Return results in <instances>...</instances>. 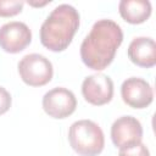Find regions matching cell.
Here are the masks:
<instances>
[{
    "label": "cell",
    "instance_id": "obj_1",
    "mask_svg": "<svg viewBox=\"0 0 156 156\" xmlns=\"http://www.w3.org/2000/svg\"><path fill=\"white\" fill-rule=\"evenodd\" d=\"M122 41L123 32L119 24L112 20H99L80 45V58L88 68L102 71L113 61Z\"/></svg>",
    "mask_w": 156,
    "mask_h": 156
},
{
    "label": "cell",
    "instance_id": "obj_2",
    "mask_svg": "<svg viewBox=\"0 0 156 156\" xmlns=\"http://www.w3.org/2000/svg\"><path fill=\"white\" fill-rule=\"evenodd\" d=\"M78 27V11L68 4H61L55 7L43 22L40 28V41L50 51H63L71 44Z\"/></svg>",
    "mask_w": 156,
    "mask_h": 156
},
{
    "label": "cell",
    "instance_id": "obj_3",
    "mask_svg": "<svg viewBox=\"0 0 156 156\" xmlns=\"http://www.w3.org/2000/svg\"><path fill=\"white\" fill-rule=\"evenodd\" d=\"M71 147L79 156H98L105 146L102 129L90 119H80L71 124L68 130Z\"/></svg>",
    "mask_w": 156,
    "mask_h": 156
},
{
    "label": "cell",
    "instance_id": "obj_4",
    "mask_svg": "<svg viewBox=\"0 0 156 156\" xmlns=\"http://www.w3.org/2000/svg\"><path fill=\"white\" fill-rule=\"evenodd\" d=\"M18 73L21 79L30 87H43L48 84L54 76L52 63L40 54H28L18 62Z\"/></svg>",
    "mask_w": 156,
    "mask_h": 156
},
{
    "label": "cell",
    "instance_id": "obj_5",
    "mask_svg": "<svg viewBox=\"0 0 156 156\" xmlns=\"http://www.w3.org/2000/svg\"><path fill=\"white\" fill-rule=\"evenodd\" d=\"M41 105L46 115L52 118L62 119L76 111L77 99L71 90L57 87L44 94Z\"/></svg>",
    "mask_w": 156,
    "mask_h": 156
},
{
    "label": "cell",
    "instance_id": "obj_6",
    "mask_svg": "<svg viewBox=\"0 0 156 156\" xmlns=\"http://www.w3.org/2000/svg\"><path fill=\"white\" fill-rule=\"evenodd\" d=\"M82 94L85 101L94 106L108 104L113 98V82L104 73L91 74L83 80Z\"/></svg>",
    "mask_w": 156,
    "mask_h": 156
},
{
    "label": "cell",
    "instance_id": "obj_7",
    "mask_svg": "<svg viewBox=\"0 0 156 156\" xmlns=\"http://www.w3.org/2000/svg\"><path fill=\"white\" fill-rule=\"evenodd\" d=\"M30 41L32 32L23 22L12 21L0 27V48L9 54H17L24 50Z\"/></svg>",
    "mask_w": 156,
    "mask_h": 156
},
{
    "label": "cell",
    "instance_id": "obj_8",
    "mask_svg": "<svg viewBox=\"0 0 156 156\" xmlns=\"http://www.w3.org/2000/svg\"><path fill=\"white\" fill-rule=\"evenodd\" d=\"M111 139L115 146L118 149L141 143V123L133 116H122L117 118L111 126Z\"/></svg>",
    "mask_w": 156,
    "mask_h": 156
},
{
    "label": "cell",
    "instance_id": "obj_9",
    "mask_svg": "<svg viewBox=\"0 0 156 156\" xmlns=\"http://www.w3.org/2000/svg\"><path fill=\"white\" fill-rule=\"evenodd\" d=\"M121 95L124 104L133 108H145L154 100L152 87L139 77L126 79L121 87Z\"/></svg>",
    "mask_w": 156,
    "mask_h": 156
},
{
    "label": "cell",
    "instance_id": "obj_10",
    "mask_svg": "<svg viewBox=\"0 0 156 156\" xmlns=\"http://www.w3.org/2000/svg\"><path fill=\"white\" fill-rule=\"evenodd\" d=\"M129 60L143 68H151L156 65V44L152 38L138 37L128 46Z\"/></svg>",
    "mask_w": 156,
    "mask_h": 156
},
{
    "label": "cell",
    "instance_id": "obj_11",
    "mask_svg": "<svg viewBox=\"0 0 156 156\" xmlns=\"http://www.w3.org/2000/svg\"><path fill=\"white\" fill-rule=\"evenodd\" d=\"M121 17L130 24H140L151 15V4L147 0H122L118 5Z\"/></svg>",
    "mask_w": 156,
    "mask_h": 156
},
{
    "label": "cell",
    "instance_id": "obj_12",
    "mask_svg": "<svg viewBox=\"0 0 156 156\" xmlns=\"http://www.w3.org/2000/svg\"><path fill=\"white\" fill-rule=\"evenodd\" d=\"M23 1L20 0H0V17H12L23 10Z\"/></svg>",
    "mask_w": 156,
    "mask_h": 156
},
{
    "label": "cell",
    "instance_id": "obj_13",
    "mask_svg": "<svg viewBox=\"0 0 156 156\" xmlns=\"http://www.w3.org/2000/svg\"><path fill=\"white\" fill-rule=\"evenodd\" d=\"M118 156H150V152L143 143H138L135 145L119 149Z\"/></svg>",
    "mask_w": 156,
    "mask_h": 156
},
{
    "label": "cell",
    "instance_id": "obj_14",
    "mask_svg": "<svg viewBox=\"0 0 156 156\" xmlns=\"http://www.w3.org/2000/svg\"><path fill=\"white\" fill-rule=\"evenodd\" d=\"M11 102L12 99L10 93L4 87H0V115H4L9 111V108L11 107Z\"/></svg>",
    "mask_w": 156,
    "mask_h": 156
},
{
    "label": "cell",
    "instance_id": "obj_15",
    "mask_svg": "<svg viewBox=\"0 0 156 156\" xmlns=\"http://www.w3.org/2000/svg\"><path fill=\"white\" fill-rule=\"evenodd\" d=\"M28 4L30 6H35V7H40V6H45L48 4H50V1H44V2H32V1H28Z\"/></svg>",
    "mask_w": 156,
    "mask_h": 156
}]
</instances>
